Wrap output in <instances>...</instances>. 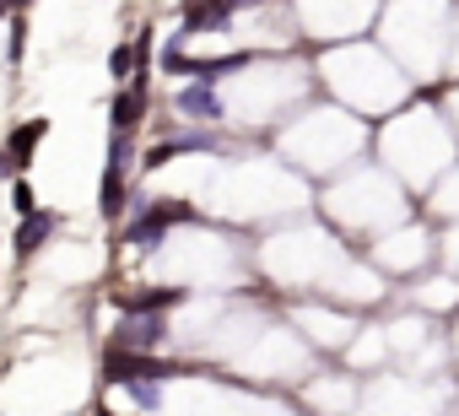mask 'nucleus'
I'll return each instance as SVG.
<instances>
[{
	"instance_id": "f257e3e1",
	"label": "nucleus",
	"mask_w": 459,
	"mask_h": 416,
	"mask_svg": "<svg viewBox=\"0 0 459 416\" xmlns=\"http://www.w3.org/2000/svg\"><path fill=\"white\" fill-rule=\"evenodd\" d=\"M178 368H162L157 357L146 351H125V346H108V384H141V378H173Z\"/></svg>"
},
{
	"instance_id": "f03ea898",
	"label": "nucleus",
	"mask_w": 459,
	"mask_h": 416,
	"mask_svg": "<svg viewBox=\"0 0 459 416\" xmlns=\"http://www.w3.org/2000/svg\"><path fill=\"white\" fill-rule=\"evenodd\" d=\"M168 222H189V205L168 200V205H157V212H146V217L130 228V244H135V249H157L162 233H168Z\"/></svg>"
},
{
	"instance_id": "7ed1b4c3",
	"label": "nucleus",
	"mask_w": 459,
	"mask_h": 416,
	"mask_svg": "<svg viewBox=\"0 0 459 416\" xmlns=\"http://www.w3.org/2000/svg\"><path fill=\"white\" fill-rule=\"evenodd\" d=\"M168 330H162V314H152V308H141V314H130L119 330H114V346H125V351H146V346H157Z\"/></svg>"
},
{
	"instance_id": "20e7f679",
	"label": "nucleus",
	"mask_w": 459,
	"mask_h": 416,
	"mask_svg": "<svg viewBox=\"0 0 459 416\" xmlns=\"http://www.w3.org/2000/svg\"><path fill=\"white\" fill-rule=\"evenodd\" d=\"M55 228H60V217H55V212H28V217H22V228H17V255L28 260L33 249H44V238H49Z\"/></svg>"
},
{
	"instance_id": "39448f33",
	"label": "nucleus",
	"mask_w": 459,
	"mask_h": 416,
	"mask_svg": "<svg viewBox=\"0 0 459 416\" xmlns=\"http://www.w3.org/2000/svg\"><path fill=\"white\" fill-rule=\"evenodd\" d=\"M98 212H103V217H119V212H125V162H108V168H103Z\"/></svg>"
},
{
	"instance_id": "423d86ee",
	"label": "nucleus",
	"mask_w": 459,
	"mask_h": 416,
	"mask_svg": "<svg viewBox=\"0 0 459 416\" xmlns=\"http://www.w3.org/2000/svg\"><path fill=\"white\" fill-rule=\"evenodd\" d=\"M178 108H184L189 119H216V114H221V103H216L211 87H184V92H178Z\"/></svg>"
},
{
	"instance_id": "0eeeda50",
	"label": "nucleus",
	"mask_w": 459,
	"mask_h": 416,
	"mask_svg": "<svg viewBox=\"0 0 459 416\" xmlns=\"http://www.w3.org/2000/svg\"><path fill=\"white\" fill-rule=\"evenodd\" d=\"M141 103H146V92H141V87L119 92V98H114V130H125V135H130V130H135V119H141Z\"/></svg>"
},
{
	"instance_id": "6e6552de",
	"label": "nucleus",
	"mask_w": 459,
	"mask_h": 416,
	"mask_svg": "<svg viewBox=\"0 0 459 416\" xmlns=\"http://www.w3.org/2000/svg\"><path fill=\"white\" fill-rule=\"evenodd\" d=\"M233 6H238V0H200V6L189 12V28H221Z\"/></svg>"
},
{
	"instance_id": "1a4fd4ad",
	"label": "nucleus",
	"mask_w": 459,
	"mask_h": 416,
	"mask_svg": "<svg viewBox=\"0 0 459 416\" xmlns=\"http://www.w3.org/2000/svg\"><path fill=\"white\" fill-rule=\"evenodd\" d=\"M44 130H49V119H33V125H22V130L12 135V146H6V152H12L17 162H28V157H33V146L44 141Z\"/></svg>"
},
{
	"instance_id": "9d476101",
	"label": "nucleus",
	"mask_w": 459,
	"mask_h": 416,
	"mask_svg": "<svg viewBox=\"0 0 459 416\" xmlns=\"http://www.w3.org/2000/svg\"><path fill=\"white\" fill-rule=\"evenodd\" d=\"M135 55H141V49H130V44H119V49L108 55V71H114V76H130V65H135Z\"/></svg>"
},
{
	"instance_id": "9b49d317",
	"label": "nucleus",
	"mask_w": 459,
	"mask_h": 416,
	"mask_svg": "<svg viewBox=\"0 0 459 416\" xmlns=\"http://www.w3.org/2000/svg\"><path fill=\"white\" fill-rule=\"evenodd\" d=\"M12 205H17L22 217H28V212H39V200H33V189H28V184H17V189H12Z\"/></svg>"
},
{
	"instance_id": "f8f14e48",
	"label": "nucleus",
	"mask_w": 459,
	"mask_h": 416,
	"mask_svg": "<svg viewBox=\"0 0 459 416\" xmlns=\"http://www.w3.org/2000/svg\"><path fill=\"white\" fill-rule=\"evenodd\" d=\"M17 168H22V162H17V157H12V152H0V178H12V173H17Z\"/></svg>"
},
{
	"instance_id": "ddd939ff",
	"label": "nucleus",
	"mask_w": 459,
	"mask_h": 416,
	"mask_svg": "<svg viewBox=\"0 0 459 416\" xmlns=\"http://www.w3.org/2000/svg\"><path fill=\"white\" fill-rule=\"evenodd\" d=\"M12 6H28V0H0V12H12Z\"/></svg>"
}]
</instances>
